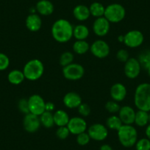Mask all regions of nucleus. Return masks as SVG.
Wrapping results in <instances>:
<instances>
[{
  "mask_svg": "<svg viewBox=\"0 0 150 150\" xmlns=\"http://www.w3.org/2000/svg\"><path fill=\"white\" fill-rule=\"evenodd\" d=\"M74 57L73 53H71V52H63L60 55V60H59L60 66L65 67V66L72 63L74 61Z\"/></svg>",
  "mask_w": 150,
  "mask_h": 150,
  "instance_id": "obj_30",
  "label": "nucleus"
},
{
  "mask_svg": "<svg viewBox=\"0 0 150 150\" xmlns=\"http://www.w3.org/2000/svg\"><path fill=\"white\" fill-rule=\"evenodd\" d=\"M124 36V44L129 48H138L142 45L144 41V36L143 33L137 30H130Z\"/></svg>",
  "mask_w": 150,
  "mask_h": 150,
  "instance_id": "obj_7",
  "label": "nucleus"
},
{
  "mask_svg": "<svg viewBox=\"0 0 150 150\" xmlns=\"http://www.w3.org/2000/svg\"><path fill=\"white\" fill-rule=\"evenodd\" d=\"M110 23L105 18L100 17L97 18L93 24V31L96 35L99 37H104L110 31Z\"/></svg>",
  "mask_w": 150,
  "mask_h": 150,
  "instance_id": "obj_14",
  "label": "nucleus"
},
{
  "mask_svg": "<svg viewBox=\"0 0 150 150\" xmlns=\"http://www.w3.org/2000/svg\"><path fill=\"white\" fill-rule=\"evenodd\" d=\"M69 129H68L67 126L58 127L57 129L56 130V135L57 138L60 140H65L70 135Z\"/></svg>",
  "mask_w": 150,
  "mask_h": 150,
  "instance_id": "obj_33",
  "label": "nucleus"
},
{
  "mask_svg": "<svg viewBox=\"0 0 150 150\" xmlns=\"http://www.w3.org/2000/svg\"><path fill=\"white\" fill-rule=\"evenodd\" d=\"M28 105L30 113L36 116H40L45 111L46 102L38 94H33L29 97Z\"/></svg>",
  "mask_w": 150,
  "mask_h": 150,
  "instance_id": "obj_8",
  "label": "nucleus"
},
{
  "mask_svg": "<svg viewBox=\"0 0 150 150\" xmlns=\"http://www.w3.org/2000/svg\"><path fill=\"white\" fill-rule=\"evenodd\" d=\"M38 13L44 16H48L54 12V5L50 0H40L35 5Z\"/></svg>",
  "mask_w": 150,
  "mask_h": 150,
  "instance_id": "obj_19",
  "label": "nucleus"
},
{
  "mask_svg": "<svg viewBox=\"0 0 150 150\" xmlns=\"http://www.w3.org/2000/svg\"><path fill=\"white\" fill-rule=\"evenodd\" d=\"M41 125V121L38 116H36L30 112L24 116L23 119V126L27 132L30 133H34L39 129Z\"/></svg>",
  "mask_w": 150,
  "mask_h": 150,
  "instance_id": "obj_13",
  "label": "nucleus"
},
{
  "mask_svg": "<svg viewBox=\"0 0 150 150\" xmlns=\"http://www.w3.org/2000/svg\"><path fill=\"white\" fill-rule=\"evenodd\" d=\"M122 125L123 123L121 121L120 118L119 117V116H117L116 115H112V116L108 117L106 121L107 127L112 130L117 131L122 126Z\"/></svg>",
  "mask_w": 150,
  "mask_h": 150,
  "instance_id": "obj_28",
  "label": "nucleus"
},
{
  "mask_svg": "<svg viewBox=\"0 0 150 150\" xmlns=\"http://www.w3.org/2000/svg\"><path fill=\"white\" fill-rule=\"evenodd\" d=\"M135 111L133 108L128 105H125L120 108L119 111V117L123 125H132L135 122Z\"/></svg>",
  "mask_w": 150,
  "mask_h": 150,
  "instance_id": "obj_15",
  "label": "nucleus"
},
{
  "mask_svg": "<svg viewBox=\"0 0 150 150\" xmlns=\"http://www.w3.org/2000/svg\"><path fill=\"white\" fill-rule=\"evenodd\" d=\"M91 16H93L95 18H100L103 17L105 15V7L102 3L98 2H93L89 7Z\"/></svg>",
  "mask_w": 150,
  "mask_h": 150,
  "instance_id": "obj_26",
  "label": "nucleus"
},
{
  "mask_svg": "<svg viewBox=\"0 0 150 150\" xmlns=\"http://www.w3.org/2000/svg\"><path fill=\"white\" fill-rule=\"evenodd\" d=\"M149 123H150V113H149Z\"/></svg>",
  "mask_w": 150,
  "mask_h": 150,
  "instance_id": "obj_44",
  "label": "nucleus"
},
{
  "mask_svg": "<svg viewBox=\"0 0 150 150\" xmlns=\"http://www.w3.org/2000/svg\"><path fill=\"white\" fill-rule=\"evenodd\" d=\"M125 74L129 79H135L139 76L141 71V66L139 61L135 57H129L125 63Z\"/></svg>",
  "mask_w": 150,
  "mask_h": 150,
  "instance_id": "obj_10",
  "label": "nucleus"
},
{
  "mask_svg": "<svg viewBox=\"0 0 150 150\" xmlns=\"http://www.w3.org/2000/svg\"><path fill=\"white\" fill-rule=\"evenodd\" d=\"M138 60L141 64V69L147 70L150 66V50L143 51L138 56Z\"/></svg>",
  "mask_w": 150,
  "mask_h": 150,
  "instance_id": "obj_29",
  "label": "nucleus"
},
{
  "mask_svg": "<svg viewBox=\"0 0 150 150\" xmlns=\"http://www.w3.org/2000/svg\"><path fill=\"white\" fill-rule=\"evenodd\" d=\"M10 59L8 56L4 53L0 52V71H5L9 67Z\"/></svg>",
  "mask_w": 150,
  "mask_h": 150,
  "instance_id": "obj_37",
  "label": "nucleus"
},
{
  "mask_svg": "<svg viewBox=\"0 0 150 150\" xmlns=\"http://www.w3.org/2000/svg\"><path fill=\"white\" fill-rule=\"evenodd\" d=\"M73 51L77 54H84L90 50V45L86 40H77L73 44Z\"/></svg>",
  "mask_w": 150,
  "mask_h": 150,
  "instance_id": "obj_24",
  "label": "nucleus"
},
{
  "mask_svg": "<svg viewBox=\"0 0 150 150\" xmlns=\"http://www.w3.org/2000/svg\"><path fill=\"white\" fill-rule=\"evenodd\" d=\"M85 69L82 65L79 63H72L63 69V77L66 80L76 81L80 80L84 76Z\"/></svg>",
  "mask_w": 150,
  "mask_h": 150,
  "instance_id": "obj_6",
  "label": "nucleus"
},
{
  "mask_svg": "<svg viewBox=\"0 0 150 150\" xmlns=\"http://www.w3.org/2000/svg\"><path fill=\"white\" fill-rule=\"evenodd\" d=\"M116 58L122 63H126L128 59L129 58V52L127 50L125 49H121L116 53Z\"/></svg>",
  "mask_w": 150,
  "mask_h": 150,
  "instance_id": "obj_38",
  "label": "nucleus"
},
{
  "mask_svg": "<svg viewBox=\"0 0 150 150\" xmlns=\"http://www.w3.org/2000/svg\"><path fill=\"white\" fill-rule=\"evenodd\" d=\"M88 28L84 24H78L74 27L73 37L77 40H86L89 35Z\"/></svg>",
  "mask_w": 150,
  "mask_h": 150,
  "instance_id": "obj_23",
  "label": "nucleus"
},
{
  "mask_svg": "<svg viewBox=\"0 0 150 150\" xmlns=\"http://www.w3.org/2000/svg\"><path fill=\"white\" fill-rule=\"evenodd\" d=\"M110 93L112 100L119 102H122L126 98L127 91L122 83H116L111 86Z\"/></svg>",
  "mask_w": 150,
  "mask_h": 150,
  "instance_id": "obj_16",
  "label": "nucleus"
},
{
  "mask_svg": "<svg viewBox=\"0 0 150 150\" xmlns=\"http://www.w3.org/2000/svg\"><path fill=\"white\" fill-rule=\"evenodd\" d=\"M18 108L20 112L24 113V114H27L30 112V110H29V105H28V99L26 98H23L19 100L18 103Z\"/></svg>",
  "mask_w": 150,
  "mask_h": 150,
  "instance_id": "obj_36",
  "label": "nucleus"
},
{
  "mask_svg": "<svg viewBox=\"0 0 150 150\" xmlns=\"http://www.w3.org/2000/svg\"><path fill=\"white\" fill-rule=\"evenodd\" d=\"M91 138L88 133L86 132H82L77 135V142L80 146H86L90 142Z\"/></svg>",
  "mask_w": 150,
  "mask_h": 150,
  "instance_id": "obj_34",
  "label": "nucleus"
},
{
  "mask_svg": "<svg viewBox=\"0 0 150 150\" xmlns=\"http://www.w3.org/2000/svg\"><path fill=\"white\" fill-rule=\"evenodd\" d=\"M134 123L138 127H145L149 125V112L138 110L135 112V122Z\"/></svg>",
  "mask_w": 150,
  "mask_h": 150,
  "instance_id": "obj_25",
  "label": "nucleus"
},
{
  "mask_svg": "<svg viewBox=\"0 0 150 150\" xmlns=\"http://www.w3.org/2000/svg\"><path fill=\"white\" fill-rule=\"evenodd\" d=\"M99 150H112V149L109 144H103V145L101 146Z\"/></svg>",
  "mask_w": 150,
  "mask_h": 150,
  "instance_id": "obj_40",
  "label": "nucleus"
},
{
  "mask_svg": "<svg viewBox=\"0 0 150 150\" xmlns=\"http://www.w3.org/2000/svg\"><path fill=\"white\" fill-rule=\"evenodd\" d=\"M117 133L119 142L126 148L132 147L138 141V131L132 125H122Z\"/></svg>",
  "mask_w": 150,
  "mask_h": 150,
  "instance_id": "obj_3",
  "label": "nucleus"
},
{
  "mask_svg": "<svg viewBox=\"0 0 150 150\" xmlns=\"http://www.w3.org/2000/svg\"><path fill=\"white\" fill-rule=\"evenodd\" d=\"M74 27L68 20L60 18L54 22L52 27V35L57 42L64 44L73 37Z\"/></svg>",
  "mask_w": 150,
  "mask_h": 150,
  "instance_id": "obj_1",
  "label": "nucleus"
},
{
  "mask_svg": "<svg viewBox=\"0 0 150 150\" xmlns=\"http://www.w3.org/2000/svg\"><path fill=\"white\" fill-rule=\"evenodd\" d=\"M136 150H150V140L147 138H143L138 140L135 144Z\"/></svg>",
  "mask_w": 150,
  "mask_h": 150,
  "instance_id": "obj_31",
  "label": "nucleus"
},
{
  "mask_svg": "<svg viewBox=\"0 0 150 150\" xmlns=\"http://www.w3.org/2000/svg\"><path fill=\"white\" fill-rule=\"evenodd\" d=\"M147 73H148V75H149V77H150V66L148 68V69H147Z\"/></svg>",
  "mask_w": 150,
  "mask_h": 150,
  "instance_id": "obj_43",
  "label": "nucleus"
},
{
  "mask_svg": "<svg viewBox=\"0 0 150 150\" xmlns=\"http://www.w3.org/2000/svg\"><path fill=\"white\" fill-rule=\"evenodd\" d=\"M73 15L77 21H86L91 16L89 8L85 5H77L73 10Z\"/></svg>",
  "mask_w": 150,
  "mask_h": 150,
  "instance_id": "obj_20",
  "label": "nucleus"
},
{
  "mask_svg": "<svg viewBox=\"0 0 150 150\" xmlns=\"http://www.w3.org/2000/svg\"><path fill=\"white\" fill-rule=\"evenodd\" d=\"M25 77L22 71L18 69H13L11 71L8 75V80L10 83L13 85H20L24 82Z\"/></svg>",
  "mask_w": 150,
  "mask_h": 150,
  "instance_id": "obj_22",
  "label": "nucleus"
},
{
  "mask_svg": "<svg viewBox=\"0 0 150 150\" xmlns=\"http://www.w3.org/2000/svg\"><path fill=\"white\" fill-rule=\"evenodd\" d=\"M39 117L41 125H43L44 127L51 128L54 125L52 112H49V111L45 110Z\"/></svg>",
  "mask_w": 150,
  "mask_h": 150,
  "instance_id": "obj_27",
  "label": "nucleus"
},
{
  "mask_svg": "<svg viewBox=\"0 0 150 150\" xmlns=\"http://www.w3.org/2000/svg\"><path fill=\"white\" fill-rule=\"evenodd\" d=\"M54 125L57 127L67 126L69 122V114L63 110H57L53 113Z\"/></svg>",
  "mask_w": 150,
  "mask_h": 150,
  "instance_id": "obj_21",
  "label": "nucleus"
},
{
  "mask_svg": "<svg viewBox=\"0 0 150 150\" xmlns=\"http://www.w3.org/2000/svg\"><path fill=\"white\" fill-rule=\"evenodd\" d=\"M67 127L71 134L77 135L86 132L87 129V122L81 116H75L70 118Z\"/></svg>",
  "mask_w": 150,
  "mask_h": 150,
  "instance_id": "obj_12",
  "label": "nucleus"
},
{
  "mask_svg": "<svg viewBox=\"0 0 150 150\" xmlns=\"http://www.w3.org/2000/svg\"><path fill=\"white\" fill-rule=\"evenodd\" d=\"M88 133L91 139L96 141H102L108 137V127L102 124L96 123L88 129Z\"/></svg>",
  "mask_w": 150,
  "mask_h": 150,
  "instance_id": "obj_11",
  "label": "nucleus"
},
{
  "mask_svg": "<svg viewBox=\"0 0 150 150\" xmlns=\"http://www.w3.org/2000/svg\"><path fill=\"white\" fill-rule=\"evenodd\" d=\"M25 24L30 31L38 32L41 28L42 20L38 14L30 13L26 18Z\"/></svg>",
  "mask_w": 150,
  "mask_h": 150,
  "instance_id": "obj_18",
  "label": "nucleus"
},
{
  "mask_svg": "<svg viewBox=\"0 0 150 150\" xmlns=\"http://www.w3.org/2000/svg\"><path fill=\"white\" fill-rule=\"evenodd\" d=\"M55 108V106H54V103L51 102H46V105H45V110L46 111H49V112H52L53 110Z\"/></svg>",
  "mask_w": 150,
  "mask_h": 150,
  "instance_id": "obj_39",
  "label": "nucleus"
},
{
  "mask_svg": "<svg viewBox=\"0 0 150 150\" xmlns=\"http://www.w3.org/2000/svg\"><path fill=\"white\" fill-rule=\"evenodd\" d=\"M90 51L96 57L103 59L109 55L110 49L106 41L103 40H96L90 45Z\"/></svg>",
  "mask_w": 150,
  "mask_h": 150,
  "instance_id": "obj_9",
  "label": "nucleus"
},
{
  "mask_svg": "<svg viewBox=\"0 0 150 150\" xmlns=\"http://www.w3.org/2000/svg\"><path fill=\"white\" fill-rule=\"evenodd\" d=\"M22 71L25 79L30 81H35L44 74V66L38 59H33L26 63Z\"/></svg>",
  "mask_w": 150,
  "mask_h": 150,
  "instance_id": "obj_4",
  "label": "nucleus"
},
{
  "mask_svg": "<svg viewBox=\"0 0 150 150\" xmlns=\"http://www.w3.org/2000/svg\"><path fill=\"white\" fill-rule=\"evenodd\" d=\"M124 38H125V36L122 35H120L118 37V41L121 43H124Z\"/></svg>",
  "mask_w": 150,
  "mask_h": 150,
  "instance_id": "obj_42",
  "label": "nucleus"
},
{
  "mask_svg": "<svg viewBox=\"0 0 150 150\" xmlns=\"http://www.w3.org/2000/svg\"><path fill=\"white\" fill-rule=\"evenodd\" d=\"M126 11L124 6L118 3L110 4L105 8L104 17L110 23H119L125 18Z\"/></svg>",
  "mask_w": 150,
  "mask_h": 150,
  "instance_id": "obj_5",
  "label": "nucleus"
},
{
  "mask_svg": "<svg viewBox=\"0 0 150 150\" xmlns=\"http://www.w3.org/2000/svg\"><path fill=\"white\" fill-rule=\"evenodd\" d=\"M63 102L67 108L74 109L81 105L82 98L80 95L76 92H69L63 96Z\"/></svg>",
  "mask_w": 150,
  "mask_h": 150,
  "instance_id": "obj_17",
  "label": "nucleus"
},
{
  "mask_svg": "<svg viewBox=\"0 0 150 150\" xmlns=\"http://www.w3.org/2000/svg\"><path fill=\"white\" fill-rule=\"evenodd\" d=\"M120 105H119L117 102L114 100L112 101H108L106 104H105V109L107 110L108 112L110 113H116V112H119V110H120Z\"/></svg>",
  "mask_w": 150,
  "mask_h": 150,
  "instance_id": "obj_32",
  "label": "nucleus"
},
{
  "mask_svg": "<svg viewBox=\"0 0 150 150\" xmlns=\"http://www.w3.org/2000/svg\"><path fill=\"white\" fill-rule=\"evenodd\" d=\"M78 112L79 114L82 116V117H87L91 114V110L90 106L86 103H83L82 102L81 105L78 107Z\"/></svg>",
  "mask_w": 150,
  "mask_h": 150,
  "instance_id": "obj_35",
  "label": "nucleus"
},
{
  "mask_svg": "<svg viewBox=\"0 0 150 150\" xmlns=\"http://www.w3.org/2000/svg\"><path fill=\"white\" fill-rule=\"evenodd\" d=\"M145 134H146V136L148 139L150 140V123L147 125L146 128V130H145Z\"/></svg>",
  "mask_w": 150,
  "mask_h": 150,
  "instance_id": "obj_41",
  "label": "nucleus"
},
{
  "mask_svg": "<svg viewBox=\"0 0 150 150\" xmlns=\"http://www.w3.org/2000/svg\"><path fill=\"white\" fill-rule=\"evenodd\" d=\"M134 104L140 110L150 112V83H141L134 94Z\"/></svg>",
  "mask_w": 150,
  "mask_h": 150,
  "instance_id": "obj_2",
  "label": "nucleus"
}]
</instances>
